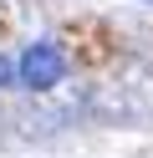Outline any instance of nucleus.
<instances>
[{
    "label": "nucleus",
    "mask_w": 153,
    "mask_h": 158,
    "mask_svg": "<svg viewBox=\"0 0 153 158\" xmlns=\"http://www.w3.org/2000/svg\"><path fill=\"white\" fill-rule=\"evenodd\" d=\"M20 82L26 87H36V92H46V87H56L61 82V72H66V56H61V46L56 41H36V46H26L20 51Z\"/></svg>",
    "instance_id": "nucleus-1"
},
{
    "label": "nucleus",
    "mask_w": 153,
    "mask_h": 158,
    "mask_svg": "<svg viewBox=\"0 0 153 158\" xmlns=\"http://www.w3.org/2000/svg\"><path fill=\"white\" fill-rule=\"evenodd\" d=\"M10 77H15V61H10V56H0V87H5Z\"/></svg>",
    "instance_id": "nucleus-2"
}]
</instances>
